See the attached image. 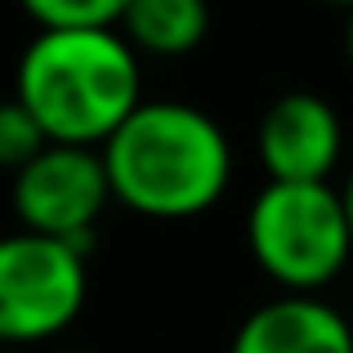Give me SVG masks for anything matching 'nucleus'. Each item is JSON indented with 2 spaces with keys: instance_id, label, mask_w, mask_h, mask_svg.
<instances>
[{
  "instance_id": "obj_1",
  "label": "nucleus",
  "mask_w": 353,
  "mask_h": 353,
  "mask_svg": "<svg viewBox=\"0 0 353 353\" xmlns=\"http://www.w3.org/2000/svg\"><path fill=\"white\" fill-rule=\"evenodd\" d=\"M117 206L143 219H197L233 183V143L210 112L143 99L103 143Z\"/></svg>"
},
{
  "instance_id": "obj_2",
  "label": "nucleus",
  "mask_w": 353,
  "mask_h": 353,
  "mask_svg": "<svg viewBox=\"0 0 353 353\" xmlns=\"http://www.w3.org/2000/svg\"><path fill=\"white\" fill-rule=\"evenodd\" d=\"M14 94L54 143L103 148L143 103V63L117 27H41L18 59Z\"/></svg>"
},
{
  "instance_id": "obj_3",
  "label": "nucleus",
  "mask_w": 353,
  "mask_h": 353,
  "mask_svg": "<svg viewBox=\"0 0 353 353\" xmlns=\"http://www.w3.org/2000/svg\"><path fill=\"white\" fill-rule=\"evenodd\" d=\"M246 246L282 291H322L345 273L353 224L331 179H268L246 210Z\"/></svg>"
},
{
  "instance_id": "obj_4",
  "label": "nucleus",
  "mask_w": 353,
  "mask_h": 353,
  "mask_svg": "<svg viewBox=\"0 0 353 353\" xmlns=\"http://www.w3.org/2000/svg\"><path fill=\"white\" fill-rule=\"evenodd\" d=\"M85 291L81 246L32 228L0 237V349L63 336L85 309Z\"/></svg>"
},
{
  "instance_id": "obj_5",
  "label": "nucleus",
  "mask_w": 353,
  "mask_h": 353,
  "mask_svg": "<svg viewBox=\"0 0 353 353\" xmlns=\"http://www.w3.org/2000/svg\"><path fill=\"white\" fill-rule=\"evenodd\" d=\"M14 215L23 228L45 237H63L90 255L94 224L108 210L112 179H108L103 148L85 143H45L23 170L14 174Z\"/></svg>"
},
{
  "instance_id": "obj_6",
  "label": "nucleus",
  "mask_w": 353,
  "mask_h": 353,
  "mask_svg": "<svg viewBox=\"0 0 353 353\" xmlns=\"http://www.w3.org/2000/svg\"><path fill=\"white\" fill-rule=\"evenodd\" d=\"M255 148L268 179H331L345 157V121L322 94L291 90L264 108Z\"/></svg>"
},
{
  "instance_id": "obj_7",
  "label": "nucleus",
  "mask_w": 353,
  "mask_h": 353,
  "mask_svg": "<svg viewBox=\"0 0 353 353\" xmlns=\"http://www.w3.org/2000/svg\"><path fill=\"white\" fill-rule=\"evenodd\" d=\"M228 353H353V327L318 291H282L241 318Z\"/></svg>"
},
{
  "instance_id": "obj_8",
  "label": "nucleus",
  "mask_w": 353,
  "mask_h": 353,
  "mask_svg": "<svg viewBox=\"0 0 353 353\" xmlns=\"http://www.w3.org/2000/svg\"><path fill=\"white\" fill-rule=\"evenodd\" d=\"M121 32L139 54L152 59H183L210 32L206 0H130L121 14Z\"/></svg>"
},
{
  "instance_id": "obj_9",
  "label": "nucleus",
  "mask_w": 353,
  "mask_h": 353,
  "mask_svg": "<svg viewBox=\"0 0 353 353\" xmlns=\"http://www.w3.org/2000/svg\"><path fill=\"white\" fill-rule=\"evenodd\" d=\"M45 143H50V134H45V125L36 121L32 108L18 94L5 99V103H0V170L18 174Z\"/></svg>"
},
{
  "instance_id": "obj_10",
  "label": "nucleus",
  "mask_w": 353,
  "mask_h": 353,
  "mask_svg": "<svg viewBox=\"0 0 353 353\" xmlns=\"http://www.w3.org/2000/svg\"><path fill=\"white\" fill-rule=\"evenodd\" d=\"M36 27H117L130 0H18Z\"/></svg>"
},
{
  "instance_id": "obj_11",
  "label": "nucleus",
  "mask_w": 353,
  "mask_h": 353,
  "mask_svg": "<svg viewBox=\"0 0 353 353\" xmlns=\"http://www.w3.org/2000/svg\"><path fill=\"white\" fill-rule=\"evenodd\" d=\"M340 192H345V210H349V224H353V170H349V179H345Z\"/></svg>"
},
{
  "instance_id": "obj_12",
  "label": "nucleus",
  "mask_w": 353,
  "mask_h": 353,
  "mask_svg": "<svg viewBox=\"0 0 353 353\" xmlns=\"http://www.w3.org/2000/svg\"><path fill=\"white\" fill-rule=\"evenodd\" d=\"M345 54H349V68H353V9H349V23H345Z\"/></svg>"
},
{
  "instance_id": "obj_13",
  "label": "nucleus",
  "mask_w": 353,
  "mask_h": 353,
  "mask_svg": "<svg viewBox=\"0 0 353 353\" xmlns=\"http://www.w3.org/2000/svg\"><path fill=\"white\" fill-rule=\"evenodd\" d=\"M322 5H340V9H353V0H322Z\"/></svg>"
}]
</instances>
